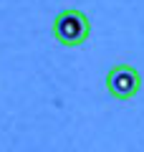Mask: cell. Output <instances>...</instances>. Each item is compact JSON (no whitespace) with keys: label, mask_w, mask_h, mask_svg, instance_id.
I'll list each match as a JSON object with an SVG mask.
<instances>
[{"label":"cell","mask_w":144,"mask_h":152,"mask_svg":"<svg viewBox=\"0 0 144 152\" xmlns=\"http://www.w3.org/2000/svg\"><path fill=\"white\" fill-rule=\"evenodd\" d=\"M106 91L119 102H127V99L137 96L142 91V76H139V71L134 66L116 64L106 74Z\"/></svg>","instance_id":"cell-2"},{"label":"cell","mask_w":144,"mask_h":152,"mask_svg":"<svg viewBox=\"0 0 144 152\" xmlns=\"http://www.w3.org/2000/svg\"><path fill=\"white\" fill-rule=\"evenodd\" d=\"M53 36L61 46H68V48L86 43V38L91 36V23L86 18V13L79 8H66V10L56 13Z\"/></svg>","instance_id":"cell-1"}]
</instances>
